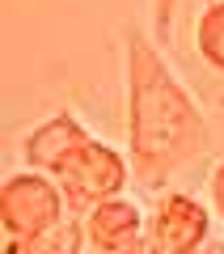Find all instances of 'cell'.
<instances>
[{
	"label": "cell",
	"instance_id": "1",
	"mask_svg": "<svg viewBox=\"0 0 224 254\" xmlns=\"http://www.w3.org/2000/svg\"><path fill=\"white\" fill-rule=\"evenodd\" d=\"M212 140L199 102L173 76L157 43L131 34L127 43V161L131 182L161 190L178 170L199 161Z\"/></svg>",
	"mask_w": 224,
	"mask_h": 254
},
{
	"label": "cell",
	"instance_id": "2",
	"mask_svg": "<svg viewBox=\"0 0 224 254\" xmlns=\"http://www.w3.org/2000/svg\"><path fill=\"white\" fill-rule=\"evenodd\" d=\"M68 199H63L59 182L43 170H17L0 187V229H4V246L0 254H17L26 242L43 237L68 216Z\"/></svg>",
	"mask_w": 224,
	"mask_h": 254
},
{
	"label": "cell",
	"instance_id": "3",
	"mask_svg": "<svg viewBox=\"0 0 224 254\" xmlns=\"http://www.w3.org/2000/svg\"><path fill=\"white\" fill-rule=\"evenodd\" d=\"M51 178L59 182V190H63V199H68L72 212H93L98 203L123 195V187L131 182V161L118 148H110V144L89 136Z\"/></svg>",
	"mask_w": 224,
	"mask_h": 254
},
{
	"label": "cell",
	"instance_id": "4",
	"mask_svg": "<svg viewBox=\"0 0 224 254\" xmlns=\"http://www.w3.org/2000/svg\"><path fill=\"white\" fill-rule=\"evenodd\" d=\"M207 237H212V212L182 190L161 195L144 216V242L157 254H199Z\"/></svg>",
	"mask_w": 224,
	"mask_h": 254
},
{
	"label": "cell",
	"instance_id": "5",
	"mask_svg": "<svg viewBox=\"0 0 224 254\" xmlns=\"http://www.w3.org/2000/svg\"><path fill=\"white\" fill-rule=\"evenodd\" d=\"M85 140H89L85 123L72 115V110H59V115H51L47 123H38L34 131L21 140V161H26L30 170L55 174L72 153H76V148L85 144Z\"/></svg>",
	"mask_w": 224,
	"mask_h": 254
},
{
	"label": "cell",
	"instance_id": "6",
	"mask_svg": "<svg viewBox=\"0 0 224 254\" xmlns=\"http://www.w3.org/2000/svg\"><path fill=\"white\" fill-rule=\"evenodd\" d=\"M85 237H89L93 250L102 254H118L127 246H135L144 237V216L131 199H106L98 203L93 212H85Z\"/></svg>",
	"mask_w": 224,
	"mask_h": 254
},
{
	"label": "cell",
	"instance_id": "7",
	"mask_svg": "<svg viewBox=\"0 0 224 254\" xmlns=\"http://www.w3.org/2000/svg\"><path fill=\"white\" fill-rule=\"evenodd\" d=\"M85 246H89V237H85V220L63 216L55 229H47L43 237L26 242L17 254H85Z\"/></svg>",
	"mask_w": 224,
	"mask_h": 254
},
{
	"label": "cell",
	"instance_id": "8",
	"mask_svg": "<svg viewBox=\"0 0 224 254\" xmlns=\"http://www.w3.org/2000/svg\"><path fill=\"white\" fill-rule=\"evenodd\" d=\"M195 47H199V55H203L207 68L224 72V0H212V4L199 13Z\"/></svg>",
	"mask_w": 224,
	"mask_h": 254
},
{
	"label": "cell",
	"instance_id": "9",
	"mask_svg": "<svg viewBox=\"0 0 224 254\" xmlns=\"http://www.w3.org/2000/svg\"><path fill=\"white\" fill-rule=\"evenodd\" d=\"M173 13H178V0H153V26H157V43H165L173 30Z\"/></svg>",
	"mask_w": 224,
	"mask_h": 254
},
{
	"label": "cell",
	"instance_id": "10",
	"mask_svg": "<svg viewBox=\"0 0 224 254\" xmlns=\"http://www.w3.org/2000/svg\"><path fill=\"white\" fill-rule=\"evenodd\" d=\"M207 190H212V212L224 220V161L212 170V187H207Z\"/></svg>",
	"mask_w": 224,
	"mask_h": 254
},
{
	"label": "cell",
	"instance_id": "11",
	"mask_svg": "<svg viewBox=\"0 0 224 254\" xmlns=\"http://www.w3.org/2000/svg\"><path fill=\"white\" fill-rule=\"evenodd\" d=\"M118 254H157V250H153V246H148V242H144V237H140V242H135V246H127V250H118Z\"/></svg>",
	"mask_w": 224,
	"mask_h": 254
}]
</instances>
